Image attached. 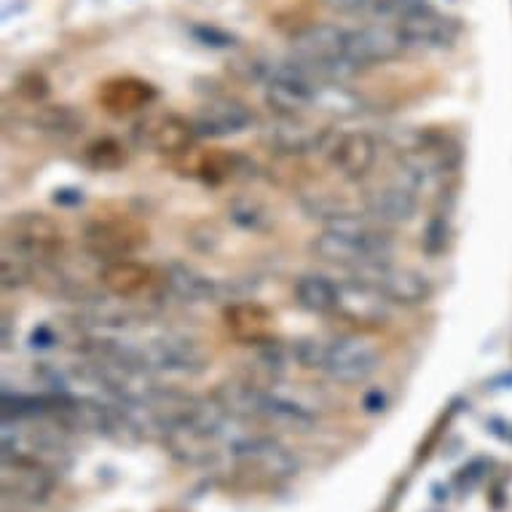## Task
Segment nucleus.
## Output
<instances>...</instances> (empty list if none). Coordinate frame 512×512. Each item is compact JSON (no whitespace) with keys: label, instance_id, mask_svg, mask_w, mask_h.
<instances>
[{"label":"nucleus","instance_id":"f257e3e1","mask_svg":"<svg viewBox=\"0 0 512 512\" xmlns=\"http://www.w3.org/2000/svg\"><path fill=\"white\" fill-rule=\"evenodd\" d=\"M311 252L328 263L365 266L392 261L395 239L354 212H338L325 220V231L311 239Z\"/></svg>","mask_w":512,"mask_h":512},{"label":"nucleus","instance_id":"f03ea898","mask_svg":"<svg viewBox=\"0 0 512 512\" xmlns=\"http://www.w3.org/2000/svg\"><path fill=\"white\" fill-rule=\"evenodd\" d=\"M346 27L330 25H309L301 33L293 35L290 41V59L311 70L319 81H349L357 76V68L346 59Z\"/></svg>","mask_w":512,"mask_h":512},{"label":"nucleus","instance_id":"7ed1b4c3","mask_svg":"<svg viewBox=\"0 0 512 512\" xmlns=\"http://www.w3.org/2000/svg\"><path fill=\"white\" fill-rule=\"evenodd\" d=\"M65 228L46 212L11 215L3 234V252H11L30 266H51L65 252Z\"/></svg>","mask_w":512,"mask_h":512},{"label":"nucleus","instance_id":"20e7f679","mask_svg":"<svg viewBox=\"0 0 512 512\" xmlns=\"http://www.w3.org/2000/svg\"><path fill=\"white\" fill-rule=\"evenodd\" d=\"M145 244H148V228L140 220L124 215L94 218L81 231V247L102 263L132 258Z\"/></svg>","mask_w":512,"mask_h":512},{"label":"nucleus","instance_id":"39448f33","mask_svg":"<svg viewBox=\"0 0 512 512\" xmlns=\"http://www.w3.org/2000/svg\"><path fill=\"white\" fill-rule=\"evenodd\" d=\"M228 454L239 464V470L255 475L266 483L293 478L298 472V462L285 445L266 435H239L228 445Z\"/></svg>","mask_w":512,"mask_h":512},{"label":"nucleus","instance_id":"423d86ee","mask_svg":"<svg viewBox=\"0 0 512 512\" xmlns=\"http://www.w3.org/2000/svg\"><path fill=\"white\" fill-rule=\"evenodd\" d=\"M59 429H62V424L59 427H25L22 421H17V424L3 421V456L30 459V462H38L59 472L68 464L70 451Z\"/></svg>","mask_w":512,"mask_h":512},{"label":"nucleus","instance_id":"0eeeda50","mask_svg":"<svg viewBox=\"0 0 512 512\" xmlns=\"http://www.w3.org/2000/svg\"><path fill=\"white\" fill-rule=\"evenodd\" d=\"M145 365L153 376H202L210 365V354L204 352L202 344L183 333H161L143 344Z\"/></svg>","mask_w":512,"mask_h":512},{"label":"nucleus","instance_id":"6e6552de","mask_svg":"<svg viewBox=\"0 0 512 512\" xmlns=\"http://www.w3.org/2000/svg\"><path fill=\"white\" fill-rule=\"evenodd\" d=\"M354 277L376 287L378 293L387 295L389 301L397 303V306H421L435 293L432 282L421 271L408 269V266H395L392 261L357 266Z\"/></svg>","mask_w":512,"mask_h":512},{"label":"nucleus","instance_id":"1a4fd4ad","mask_svg":"<svg viewBox=\"0 0 512 512\" xmlns=\"http://www.w3.org/2000/svg\"><path fill=\"white\" fill-rule=\"evenodd\" d=\"M392 306L387 295H381L373 285L362 282V279H346L338 282L336 295V311L341 319L360 330H381L387 328L392 319Z\"/></svg>","mask_w":512,"mask_h":512},{"label":"nucleus","instance_id":"9d476101","mask_svg":"<svg viewBox=\"0 0 512 512\" xmlns=\"http://www.w3.org/2000/svg\"><path fill=\"white\" fill-rule=\"evenodd\" d=\"M378 368H381V357L376 346L362 341L360 336H341L328 344L322 373L336 384L354 387V384H365Z\"/></svg>","mask_w":512,"mask_h":512},{"label":"nucleus","instance_id":"9b49d317","mask_svg":"<svg viewBox=\"0 0 512 512\" xmlns=\"http://www.w3.org/2000/svg\"><path fill=\"white\" fill-rule=\"evenodd\" d=\"M403 38L405 49L419 51H445L451 49L462 33V27L454 17H445L443 11L432 9V6H419V9L408 11L395 22Z\"/></svg>","mask_w":512,"mask_h":512},{"label":"nucleus","instance_id":"f8f14e48","mask_svg":"<svg viewBox=\"0 0 512 512\" xmlns=\"http://www.w3.org/2000/svg\"><path fill=\"white\" fill-rule=\"evenodd\" d=\"M405 49L397 25H365L349 30L346 38V59L352 62L357 73L373 65H384L400 57Z\"/></svg>","mask_w":512,"mask_h":512},{"label":"nucleus","instance_id":"ddd939ff","mask_svg":"<svg viewBox=\"0 0 512 512\" xmlns=\"http://www.w3.org/2000/svg\"><path fill=\"white\" fill-rule=\"evenodd\" d=\"M194 121H188L180 113H153L145 121L137 124V140L140 145H148L151 151L161 153V156H183L191 151V145L196 140Z\"/></svg>","mask_w":512,"mask_h":512},{"label":"nucleus","instance_id":"4468645a","mask_svg":"<svg viewBox=\"0 0 512 512\" xmlns=\"http://www.w3.org/2000/svg\"><path fill=\"white\" fill-rule=\"evenodd\" d=\"M54 470L30 459L3 456V491L9 499L27 504L46 502L54 491Z\"/></svg>","mask_w":512,"mask_h":512},{"label":"nucleus","instance_id":"2eb2a0df","mask_svg":"<svg viewBox=\"0 0 512 512\" xmlns=\"http://www.w3.org/2000/svg\"><path fill=\"white\" fill-rule=\"evenodd\" d=\"M258 419L306 432L319 421V411L314 403H306L303 397L287 392L285 387L271 384V389H258Z\"/></svg>","mask_w":512,"mask_h":512},{"label":"nucleus","instance_id":"dca6fc26","mask_svg":"<svg viewBox=\"0 0 512 512\" xmlns=\"http://www.w3.org/2000/svg\"><path fill=\"white\" fill-rule=\"evenodd\" d=\"M325 140H328V129L309 124L301 116H279L274 124L263 129V143L269 145L271 151L282 153V156L314 153L317 148H322Z\"/></svg>","mask_w":512,"mask_h":512},{"label":"nucleus","instance_id":"f3484780","mask_svg":"<svg viewBox=\"0 0 512 512\" xmlns=\"http://www.w3.org/2000/svg\"><path fill=\"white\" fill-rule=\"evenodd\" d=\"M228 336L242 346H269L274 336V314L263 303L236 301L223 309Z\"/></svg>","mask_w":512,"mask_h":512},{"label":"nucleus","instance_id":"a211bd4d","mask_svg":"<svg viewBox=\"0 0 512 512\" xmlns=\"http://www.w3.org/2000/svg\"><path fill=\"white\" fill-rule=\"evenodd\" d=\"M378 143L368 132H346L333 143L330 151V164L338 175L346 180H362L376 167Z\"/></svg>","mask_w":512,"mask_h":512},{"label":"nucleus","instance_id":"6ab92c4d","mask_svg":"<svg viewBox=\"0 0 512 512\" xmlns=\"http://www.w3.org/2000/svg\"><path fill=\"white\" fill-rule=\"evenodd\" d=\"M255 116L250 113L247 105L231 97H218L210 100L199 110V116L194 118L196 135L199 137H231L242 135L244 129H250Z\"/></svg>","mask_w":512,"mask_h":512},{"label":"nucleus","instance_id":"aec40b11","mask_svg":"<svg viewBox=\"0 0 512 512\" xmlns=\"http://www.w3.org/2000/svg\"><path fill=\"white\" fill-rule=\"evenodd\" d=\"M365 210L381 223H392V226L408 223L419 212V194L413 191L411 185H405L403 180L378 185V188L365 194Z\"/></svg>","mask_w":512,"mask_h":512},{"label":"nucleus","instance_id":"412c9836","mask_svg":"<svg viewBox=\"0 0 512 512\" xmlns=\"http://www.w3.org/2000/svg\"><path fill=\"white\" fill-rule=\"evenodd\" d=\"M100 287L113 298L121 301H135L143 293H148V287L153 285V269L132 258H121V261L102 263L100 274Z\"/></svg>","mask_w":512,"mask_h":512},{"label":"nucleus","instance_id":"4be33fe9","mask_svg":"<svg viewBox=\"0 0 512 512\" xmlns=\"http://www.w3.org/2000/svg\"><path fill=\"white\" fill-rule=\"evenodd\" d=\"M97 100L110 116H132L156 100V89L140 78H113V81L100 86Z\"/></svg>","mask_w":512,"mask_h":512},{"label":"nucleus","instance_id":"5701e85b","mask_svg":"<svg viewBox=\"0 0 512 512\" xmlns=\"http://www.w3.org/2000/svg\"><path fill=\"white\" fill-rule=\"evenodd\" d=\"M164 287H167L175 298H180V301L185 303L215 301L220 293V287L215 279L180 261L169 263L167 269H164Z\"/></svg>","mask_w":512,"mask_h":512},{"label":"nucleus","instance_id":"b1692460","mask_svg":"<svg viewBox=\"0 0 512 512\" xmlns=\"http://www.w3.org/2000/svg\"><path fill=\"white\" fill-rule=\"evenodd\" d=\"M293 295L301 309L311 311V314H330V311H336L338 285L330 282L325 274H303L295 279Z\"/></svg>","mask_w":512,"mask_h":512},{"label":"nucleus","instance_id":"393cba45","mask_svg":"<svg viewBox=\"0 0 512 512\" xmlns=\"http://www.w3.org/2000/svg\"><path fill=\"white\" fill-rule=\"evenodd\" d=\"M314 110L336 118H352L360 116L362 110H365V100H362L354 89L341 84V81H325V84L317 89Z\"/></svg>","mask_w":512,"mask_h":512},{"label":"nucleus","instance_id":"a878e982","mask_svg":"<svg viewBox=\"0 0 512 512\" xmlns=\"http://www.w3.org/2000/svg\"><path fill=\"white\" fill-rule=\"evenodd\" d=\"M33 124L38 126L41 135H49L54 140H70L84 129V116L70 105H46V108H38Z\"/></svg>","mask_w":512,"mask_h":512},{"label":"nucleus","instance_id":"bb28decb","mask_svg":"<svg viewBox=\"0 0 512 512\" xmlns=\"http://www.w3.org/2000/svg\"><path fill=\"white\" fill-rule=\"evenodd\" d=\"M84 161L97 172H116L126 164V148L113 137H100L86 145Z\"/></svg>","mask_w":512,"mask_h":512},{"label":"nucleus","instance_id":"cd10ccee","mask_svg":"<svg viewBox=\"0 0 512 512\" xmlns=\"http://www.w3.org/2000/svg\"><path fill=\"white\" fill-rule=\"evenodd\" d=\"M228 218L234 220L239 228H247V231H258V228L266 226V220H269V212L263 210L258 202H252V199H234V202L228 204Z\"/></svg>","mask_w":512,"mask_h":512},{"label":"nucleus","instance_id":"c85d7f7f","mask_svg":"<svg viewBox=\"0 0 512 512\" xmlns=\"http://www.w3.org/2000/svg\"><path fill=\"white\" fill-rule=\"evenodd\" d=\"M325 354H328V344L319 341V338H301V341H295L293 349H290V357L306 370L325 368Z\"/></svg>","mask_w":512,"mask_h":512},{"label":"nucleus","instance_id":"c756f323","mask_svg":"<svg viewBox=\"0 0 512 512\" xmlns=\"http://www.w3.org/2000/svg\"><path fill=\"white\" fill-rule=\"evenodd\" d=\"M33 274V266L11 252H3V261H0V277H3V287L6 290H17V287L27 285Z\"/></svg>","mask_w":512,"mask_h":512},{"label":"nucleus","instance_id":"7c9ffc66","mask_svg":"<svg viewBox=\"0 0 512 512\" xmlns=\"http://www.w3.org/2000/svg\"><path fill=\"white\" fill-rule=\"evenodd\" d=\"M445 242H448V223H445V218H432L421 234V247L429 255H437V252L445 250Z\"/></svg>","mask_w":512,"mask_h":512},{"label":"nucleus","instance_id":"2f4dec72","mask_svg":"<svg viewBox=\"0 0 512 512\" xmlns=\"http://www.w3.org/2000/svg\"><path fill=\"white\" fill-rule=\"evenodd\" d=\"M325 6L338 14H357V11L373 6V0H325Z\"/></svg>","mask_w":512,"mask_h":512}]
</instances>
